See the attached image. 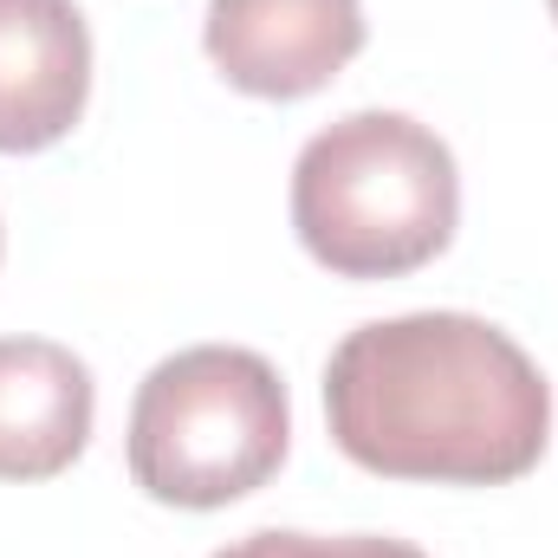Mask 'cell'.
<instances>
[{
    "mask_svg": "<svg viewBox=\"0 0 558 558\" xmlns=\"http://www.w3.org/2000/svg\"><path fill=\"white\" fill-rule=\"evenodd\" d=\"M461 228L454 149L403 111H351L292 162V234L338 279H403Z\"/></svg>",
    "mask_w": 558,
    "mask_h": 558,
    "instance_id": "obj_2",
    "label": "cell"
},
{
    "mask_svg": "<svg viewBox=\"0 0 558 558\" xmlns=\"http://www.w3.org/2000/svg\"><path fill=\"white\" fill-rule=\"evenodd\" d=\"M546 7H553V20H558V0H546Z\"/></svg>",
    "mask_w": 558,
    "mask_h": 558,
    "instance_id": "obj_8",
    "label": "cell"
},
{
    "mask_svg": "<svg viewBox=\"0 0 558 558\" xmlns=\"http://www.w3.org/2000/svg\"><path fill=\"white\" fill-rule=\"evenodd\" d=\"M215 558H428L422 546L410 539H384V533H338V539H325V533H247V539H234V546H221Z\"/></svg>",
    "mask_w": 558,
    "mask_h": 558,
    "instance_id": "obj_7",
    "label": "cell"
},
{
    "mask_svg": "<svg viewBox=\"0 0 558 558\" xmlns=\"http://www.w3.org/2000/svg\"><path fill=\"white\" fill-rule=\"evenodd\" d=\"M202 46L247 98H312L364 52V0H208Z\"/></svg>",
    "mask_w": 558,
    "mask_h": 558,
    "instance_id": "obj_4",
    "label": "cell"
},
{
    "mask_svg": "<svg viewBox=\"0 0 558 558\" xmlns=\"http://www.w3.org/2000/svg\"><path fill=\"white\" fill-rule=\"evenodd\" d=\"M92 105V26L72 0H0V156L78 131Z\"/></svg>",
    "mask_w": 558,
    "mask_h": 558,
    "instance_id": "obj_5",
    "label": "cell"
},
{
    "mask_svg": "<svg viewBox=\"0 0 558 558\" xmlns=\"http://www.w3.org/2000/svg\"><path fill=\"white\" fill-rule=\"evenodd\" d=\"M325 422L364 474L507 487L553 441V384L513 331L474 312H403L338 338Z\"/></svg>",
    "mask_w": 558,
    "mask_h": 558,
    "instance_id": "obj_1",
    "label": "cell"
},
{
    "mask_svg": "<svg viewBox=\"0 0 558 558\" xmlns=\"http://www.w3.org/2000/svg\"><path fill=\"white\" fill-rule=\"evenodd\" d=\"M292 448L279 371L247 344H189L162 357L131 403V481L162 507L215 513L260 494Z\"/></svg>",
    "mask_w": 558,
    "mask_h": 558,
    "instance_id": "obj_3",
    "label": "cell"
},
{
    "mask_svg": "<svg viewBox=\"0 0 558 558\" xmlns=\"http://www.w3.org/2000/svg\"><path fill=\"white\" fill-rule=\"evenodd\" d=\"M98 416V384L85 357L52 338H0V481L65 474Z\"/></svg>",
    "mask_w": 558,
    "mask_h": 558,
    "instance_id": "obj_6",
    "label": "cell"
}]
</instances>
